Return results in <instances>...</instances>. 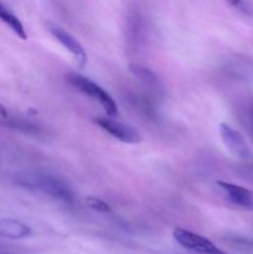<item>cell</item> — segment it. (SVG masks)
<instances>
[{
  "label": "cell",
  "mask_w": 253,
  "mask_h": 254,
  "mask_svg": "<svg viewBox=\"0 0 253 254\" xmlns=\"http://www.w3.org/2000/svg\"><path fill=\"white\" fill-rule=\"evenodd\" d=\"M0 118H7V111L1 104H0Z\"/></svg>",
  "instance_id": "e0dca14e"
},
{
  "label": "cell",
  "mask_w": 253,
  "mask_h": 254,
  "mask_svg": "<svg viewBox=\"0 0 253 254\" xmlns=\"http://www.w3.org/2000/svg\"><path fill=\"white\" fill-rule=\"evenodd\" d=\"M218 130H220V135L223 144L230 150V153H232L233 155L242 159V160H248V159L252 158L251 148L240 131L226 123H221L218 127Z\"/></svg>",
  "instance_id": "8992f818"
},
{
  "label": "cell",
  "mask_w": 253,
  "mask_h": 254,
  "mask_svg": "<svg viewBox=\"0 0 253 254\" xmlns=\"http://www.w3.org/2000/svg\"><path fill=\"white\" fill-rule=\"evenodd\" d=\"M30 226L15 218H0V237L10 240H21L31 236Z\"/></svg>",
  "instance_id": "9c48e42d"
},
{
  "label": "cell",
  "mask_w": 253,
  "mask_h": 254,
  "mask_svg": "<svg viewBox=\"0 0 253 254\" xmlns=\"http://www.w3.org/2000/svg\"><path fill=\"white\" fill-rule=\"evenodd\" d=\"M129 72L148 88L154 89V91L161 89L160 79L156 76L155 72L151 71L148 67H144L139 64H129Z\"/></svg>",
  "instance_id": "30bf717a"
},
{
  "label": "cell",
  "mask_w": 253,
  "mask_h": 254,
  "mask_svg": "<svg viewBox=\"0 0 253 254\" xmlns=\"http://www.w3.org/2000/svg\"><path fill=\"white\" fill-rule=\"evenodd\" d=\"M231 6H233L235 9H237L238 11H241L242 14L247 15V16H253V6L252 4L246 1H232L230 2Z\"/></svg>",
  "instance_id": "2e32d148"
},
{
  "label": "cell",
  "mask_w": 253,
  "mask_h": 254,
  "mask_svg": "<svg viewBox=\"0 0 253 254\" xmlns=\"http://www.w3.org/2000/svg\"><path fill=\"white\" fill-rule=\"evenodd\" d=\"M93 122L102 130L108 133L113 138L118 139L122 143L138 144L141 141L140 133L134 127L128 126V124L121 123L116 119L107 118V117H98V118H94Z\"/></svg>",
  "instance_id": "277c9868"
},
{
  "label": "cell",
  "mask_w": 253,
  "mask_h": 254,
  "mask_svg": "<svg viewBox=\"0 0 253 254\" xmlns=\"http://www.w3.org/2000/svg\"><path fill=\"white\" fill-rule=\"evenodd\" d=\"M225 242L231 248L237 251V252L242 254H253V238L243 237V236L238 235H231L226 237Z\"/></svg>",
  "instance_id": "4fadbf2b"
},
{
  "label": "cell",
  "mask_w": 253,
  "mask_h": 254,
  "mask_svg": "<svg viewBox=\"0 0 253 254\" xmlns=\"http://www.w3.org/2000/svg\"><path fill=\"white\" fill-rule=\"evenodd\" d=\"M0 20H1L4 24H6L7 26L12 30V32H14L16 36H19L20 39H27L26 30H25L24 25L20 21L19 17H17L9 7H6L4 4H1V2H0Z\"/></svg>",
  "instance_id": "8fae6325"
},
{
  "label": "cell",
  "mask_w": 253,
  "mask_h": 254,
  "mask_svg": "<svg viewBox=\"0 0 253 254\" xmlns=\"http://www.w3.org/2000/svg\"><path fill=\"white\" fill-rule=\"evenodd\" d=\"M15 183L27 190L36 191L45 196L61 201L64 203L73 202V192L71 188L61 179L50 174L40 173V171H25L15 176Z\"/></svg>",
  "instance_id": "6da1fadb"
},
{
  "label": "cell",
  "mask_w": 253,
  "mask_h": 254,
  "mask_svg": "<svg viewBox=\"0 0 253 254\" xmlns=\"http://www.w3.org/2000/svg\"><path fill=\"white\" fill-rule=\"evenodd\" d=\"M237 174L246 181H250L253 184V164L246 163L241 164L237 168Z\"/></svg>",
  "instance_id": "9a60e30c"
},
{
  "label": "cell",
  "mask_w": 253,
  "mask_h": 254,
  "mask_svg": "<svg viewBox=\"0 0 253 254\" xmlns=\"http://www.w3.org/2000/svg\"><path fill=\"white\" fill-rule=\"evenodd\" d=\"M86 203L89 208H92L93 211L101 213H109L113 211L112 206L109 203H107L106 201L102 200L99 197H94V196H88L86 197Z\"/></svg>",
  "instance_id": "5bb4252c"
},
{
  "label": "cell",
  "mask_w": 253,
  "mask_h": 254,
  "mask_svg": "<svg viewBox=\"0 0 253 254\" xmlns=\"http://www.w3.org/2000/svg\"><path fill=\"white\" fill-rule=\"evenodd\" d=\"M47 31L72 55V56L76 59V61L78 62V64L81 67H83L87 62V54L86 50L83 49V46L81 45V42L76 39L74 36H72L67 30H64L63 27L60 26L59 24H55V22H47L46 24Z\"/></svg>",
  "instance_id": "5b68a950"
},
{
  "label": "cell",
  "mask_w": 253,
  "mask_h": 254,
  "mask_svg": "<svg viewBox=\"0 0 253 254\" xmlns=\"http://www.w3.org/2000/svg\"><path fill=\"white\" fill-rule=\"evenodd\" d=\"M173 237L178 245L195 254H227L222 248L217 247L208 238L185 230V228H175L173 232Z\"/></svg>",
  "instance_id": "3957f363"
},
{
  "label": "cell",
  "mask_w": 253,
  "mask_h": 254,
  "mask_svg": "<svg viewBox=\"0 0 253 254\" xmlns=\"http://www.w3.org/2000/svg\"><path fill=\"white\" fill-rule=\"evenodd\" d=\"M217 185L221 190L226 193L228 200L233 205L243 208L247 211H253V191L243 188V186L236 185V184L227 183V181H218Z\"/></svg>",
  "instance_id": "52a82bcc"
},
{
  "label": "cell",
  "mask_w": 253,
  "mask_h": 254,
  "mask_svg": "<svg viewBox=\"0 0 253 254\" xmlns=\"http://www.w3.org/2000/svg\"><path fill=\"white\" fill-rule=\"evenodd\" d=\"M238 112H240L241 123L253 140V97L246 99L240 106Z\"/></svg>",
  "instance_id": "7c38bea8"
},
{
  "label": "cell",
  "mask_w": 253,
  "mask_h": 254,
  "mask_svg": "<svg viewBox=\"0 0 253 254\" xmlns=\"http://www.w3.org/2000/svg\"><path fill=\"white\" fill-rule=\"evenodd\" d=\"M126 40L128 45L131 49L136 50L144 42V36H145V24L144 19L139 12H131L126 19Z\"/></svg>",
  "instance_id": "ba28073f"
},
{
  "label": "cell",
  "mask_w": 253,
  "mask_h": 254,
  "mask_svg": "<svg viewBox=\"0 0 253 254\" xmlns=\"http://www.w3.org/2000/svg\"><path fill=\"white\" fill-rule=\"evenodd\" d=\"M66 78L74 88H77L79 92H82L87 97L97 102L109 117H116L118 114V106H117L113 97L106 89L102 88L99 84H97L96 82L89 79L88 77L76 73V72L67 73Z\"/></svg>",
  "instance_id": "7a4b0ae2"
}]
</instances>
